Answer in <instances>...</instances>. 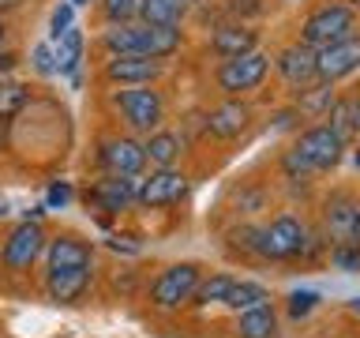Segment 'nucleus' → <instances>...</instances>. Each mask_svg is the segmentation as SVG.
Masks as SVG:
<instances>
[{"mask_svg":"<svg viewBox=\"0 0 360 338\" xmlns=\"http://www.w3.org/2000/svg\"><path fill=\"white\" fill-rule=\"evenodd\" d=\"M342 151H345V135L334 132L330 124H315V128L300 132L297 143L285 151L281 165H285L289 177H308V173H326L342 162Z\"/></svg>","mask_w":360,"mask_h":338,"instance_id":"nucleus-1","label":"nucleus"},{"mask_svg":"<svg viewBox=\"0 0 360 338\" xmlns=\"http://www.w3.org/2000/svg\"><path fill=\"white\" fill-rule=\"evenodd\" d=\"M112 106H117V113L124 117V124H128L131 132H143V135L158 132L165 120V98L158 94L150 83L112 90Z\"/></svg>","mask_w":360,"mask_h":338,"instance_id":"nucleus-2","label":"nucleus"},{"mask_svg":"<svg viewBox=\"0 0 360 338\" xmlns=\"http://www.w3.org/2000/svg\"><path fill=\"white\" fill-rule=\"evenodd\" d=\"M356 27V11L349 8V4H323V8H315L308 19H304V27H300V42L304 45H311V49H326V45H334V42H342L349 38Z\"/></svg>","mask_w":360,"mask_h":338,"instance_id":"nucleus-3","label":"nucleus"},{"mask_svg":"<svg viewBox=\"0 0 360 338\" xmlns=\"http://www.w3.org/2000/svg\"><path fill=\"white\" fill-rule=\"evenodd\" d=\"M270 72V56L266 53H240V56H229V61L218 64V72H214V83H218L221 94L229 98H240L248 90H259L263 87V79Z\"/></svg>","mask_w":360,"mask_h":338,"instance_id":"nucleus-4","label":"nucleus"},{"mask_svg":"<svg viewBox=\"0 0 360 338\" xmlns=\"http://www.w3.org/2000/svg\"><path fill=\"white\" fill-rule=\"evenodd\" d=\"M308 248V233L292 214H278L270 225H259V256L263 259H292Z\"/></svg>","mask_w":360,"mask_h":338,"instance_id":"nucleus-5","label":"nucleus"},{"mask_svg":"<svg viewBox=\"0 0 360 338\" xmlns=\"http://www.w3.org/2000/svg\"><path fill=\"white\" fill-rule=\"evenodd\" d=\"M199 267L195 263H173V267H165L162 275L154 278V286H150V304L154 308H180V304H188L191 301V293L199 289Z\"/></svg>","mask_w":360,"mask_h":338,"instance_id":"nucleus-6","label":"nucleus"},{"mask_svg":"<svg viewBox=\"0 0 360 338\" xmlns=\"http://www.w3.org/2000/svg\"><path fill=\"white\" fill-rule=\"evenodd\" d=\"M45 233H41V222H27L22 218L15 230H11V237L4 241V248H0V263H4L8 270H27L34 259H38L45 252Z\"/></svg>","mask_w":360,"mask_h":338,"instance_id":"nucleus-7","label":"nucleus"},{"mask_svg":"<svg viewBox=\"0 0 360 338\" xmlns=\"http://www.w3.org/2000/svg\"><path fill=\"white\" fill-rule=\"evenodd\" d=\"M188 196V177L180 173V169H154L146 180H139V196H135V203L139 207H173V203H180Z\"/></svg>","mask_w":360,"mask_h":338,"instance_id":"nucleus-8","label":"nucleus"},{"mask_svg":"<svg viewBox=\"0 0 360 338\" xmlns=\"http://www.w3.org/2000/svg\"><path fill=\"white\" fill-rule=\"evenodd\" d=\"M356 68H360V38L356 34L326 45V49H315V75L323 83H338V79L353 75Z\"/></svg>","mask_w":360,"mask_h":338,"instance_id":"nucleus-9","label":"nucleus"},{"mask_svg":"<svg viewBox=\"0 0 360 338\" xmlns=\"http://www.w3.org/2000/svg\"><path fill=\"white\" fill-rule=\"evenodd\" d=\"M98 162L112 177H139L143 165H146V151H143V143L131 139V135H117V139L101 143Z\"/></svg>","mask_w":360,"mask_h":338,"instance_id":"nucleus-10","label":"nucleus"},{"mask_svg":"<svg viewBox=\"0 0 360 338\" xmlns=\"http://www.w3.org/2000/svg\"><path fill=\"white\" fill-rule=\"evenodd\" d=\"M162 61L154 56H139V53H120V56H109L105 61V79L117 87H146L162 75Z\"/></svg>","mask_w":360,"mask_h":338,"instance_id":"nucleus-11","label":"nucleus"},{"mask_svg":"<svg viewBox=\"0 0 360 338\" xmlns=\"http://www.w3.org/2000/svg\"><path fill=\"white\" fill-rule=\"evenodd\" d=\"M135 196H139V177H112V173H105L94 188L86 192V203H94V207L105 211V214H120V211H128L135 203Z\"/></svg>","mask_w":360,"mask_h":338,"instance_id":"nucleus-12","label":"nucleus"},{"mask_svg":"<svg viewBox=\"0 0 360 338\" xmlns=\"http://www.w3.org/2000/svg\"><path fill=\"white\" fill-rule=\"evenodd\" d=\"M274 68H278V75L285 79L289 87H308V83L319 79V75H315V49H311V45H304V42L285 45V49L278 53Z\"/></svg>","mask_w":360,"mask_h":338,"instance_id":"nucleus-13","label":"nucleus"},{"mask_svg":"<svg viewBox=\"0 0 360 338\" xmlns=\"http://www.w3.org/2000/svg\"><path fill=\"white\" fill-rule=\"evenodd\" d=\"M356 203L349 192H334L330 199H326V211H323V218H326V237H330L334 244H349L353 241V225H356Z\"/></svg>","mask_w":360,"mask_h":338,"instance_id":"nucleus-14","label":"nucleus"},{"mask_svg":"<svg viewBox=\"0 0 360 338\" xmlns=\"http://www.w3.org/2000/svg\"><path fill=\"white\" fill-rule=\"evenodd\" d=\"M248 124H252V109L244 106V101H221V106H214L207 113V132L214 135V139H236Z\"/></svg>","mask_w":360,"mask_h":338,"instance_id":"nucleus-15","label":"nucleus"},{"mask_svg":"<svg viewBox=\"0 0 360 338\" xmlns=\"http://www.w3.org/2000/svg\"><path fill=\"white\" fill-rule=\"evenodd\" d=\"M90 286V267H68V270H49L45 275V289L49 301L56 304H75Z\"/></svg>","mask_w":360,"mask_h":338,"instance_id":"nucleus-16","label":"nucleus"},{"mask_svg":"<svg viewBox=\"0 0 360 338\" xmlns=\"http://www.w3.org/2000/svg\"><path fill=\"white\" fill-rule=\"evenodd\" d=\"M259 45V34L252 27H244V23H229V27H218L210 34V49L221 56V61H229V56H240V53H252Z\"/></svg>","mask_w":360,"mask_h":338,"instance_id":"nucleus-17","label":"nucleus"},{"mask_svg":"<svg viewBox=\"0 0 360 338\" xmlns=\"http://www.w3.org/2000/svg\"><path fill=\"white\" fill-rule=\"evenodd\" d=\"M68 267H90V244L75 237H56L45 244V270H68Z\"/></svg>","mask_w":360,"mask_h":338,"instance_id":"nucleus-18","label":"nucleus"},{"mask_svg":"<svg viewBox=\"0 0 360 338\" xmlns=\"http://www.w3.org/2000/svg\"><path fill=\"white\" fill-rule=\"evenodd\" d=\"M101 45L112 53V56H120V53H139L146 56V23H112V27L101 34Z\"/></svg>","mask_w":360,"mask_h":338,"instance_id":"nucleus-19","label":"nucleus"},{"mask_svg":"<svg viewBox=\"0 0 360 338\" xmlns=\"http://www.w3.org/2000/svg\"><path fill=\"white\" fill-rule=\"evenodd\" d=\"M143 151H146V162H150L154 169H169L180 158V151H184V143H180V135L176 132H165V128H158L146 135V143H143Z\"/></svg>","mask_w":360,"mask_h":338,"instance_id":"nucleus-20","label":"nucleus"},{"mask_svg":"<svg viewBox=\"0 0 360 338\" xmlns=\"http://www.w3.org/2000/svg\"><path fill=\"white\" fill-rule=\"evenodd\" d=\"M334 106V83H308V87H297V98H292V109L300 113V117H323V113H330Z\"/></svg>","mask_w":360,"mask_h":338,"instance_id":"nucleus-21","label":"nucleus"},{"mask_svg":"<svg viewBox=\"0 0 360 338\" xmlns=\"http://www.w3.org/2000/svg\"><path fill=\"white\" fill-rule=\"evenodd\" d=\"M53 56H56V75H72V79H75L79 64H83V30H79V27H68L60 38H56Z\"/></svg>","mask_w":360,"mask_h":338,"instance_id":"nucleus-22","label":"nucleus"},{"mask_svg":"<svg viewBox=\"0 0 360 338\" xmlns=\"http://www.w3.org/2000/svg\"><path fill=\"white\" fill-rule=\"evenodd\" d=\"M188 11V0H139V23H150V27H180Z\"/></svg>","mask_w":360,"mask_h":338,"instance_id":"nucleus-23","label":"nucleus"},{"mask_svg":"<svg viewBox=\"0 0 360 338\" xmlns=\"http://www.w3.org/2000/svg\"><path fill=\"white\" fill-rule=\"evenodd\" d=\"M274 331H278V315L270 304L248 308V312H240V320H236V334L240 338H274Z\"/></svg>","mask_w":360,"mask_h":338,"instance_id":"nucleus-24","label":"nucleus"},{"mask_svg":"<svg viewBox=\"0 0 360 338\" xmlns=\"http://www.w3.org/2000/svg\"><path fill=\"white\" fill-rule=\"evenodd\" d=\"M259 304H270V293H266V286H259V282H240L236 278L229 297H225V308L236 312V315L248 312V308H259Z\"/></svg>","mask_w":360,"mask_h":338,"instance_id":"nucleus-25","label":"nucleus"},{"mask_svg":"<svg viewBox=\"0 0 360 338\" xmlns=\"http://www.w3.org/2000/svg\"><path fill=\"white\" fill-rule=\"evenodd\" d=\"M180 42H184V34L180 27H150L146 23V56H154V61H165V56H173L180 49Z\"/></svg>","mask_w":360,"mask_h":338,"instance_id":"nucleus-26","label":"nucleus"},{"mask_svg":"<svg viewBox=\"0 0 360 338\" xmlns=\"http://www.w3.org/2000/svg\"><path fill=\"white\" fill-rule=\"evenodd\" d=\"M30 90L27 83H15V79H0V120H11L27 109Z\"/></svg>","mask_w":360,"mask_h":338,"instance_id":"nucleus-27","label":"nucleus"},{"mask_svg":"<svg viewBox=\"0 0 360 338\" xmlns=\"http://www.w3.org/2000/svg\"><path fill=\"white\" fill-rule=\"evenodd\" d=\"M233 282H236L233 275H210L207 282H199V289L191 293V301H195V304H225Z\"/></svg>","mask_w":360,"mask_h":338,"instance_id":"nucleus-28","label":"nucleus"},{"mask_svg":"<svg viewBox=\"0 0 360 338\" xmlns=\"http://www.w3.org/2000/svg\"><path fill=\"white\" fill-rule=\"evenodd\" d=\"M330 263L338 270H345V275H356L360 270V244H334V252H330Z\"/></svg>","mask_w":360,"mask_h":338,"instance_id":"nucleus-29","label":"nucleus"},{"mask_svg":"<svg viewBox=\"0 0 360 338\" xmlns=\"http://www.w3.org/2000/svg\"><path fill=\"white\" fill-rule=\"evenodd\" d=\"M101 8L109 23H131L139 15V0H101Z\"/></svg>","mask_w":360,"mask_h":338,"instance_id":"nucleus-30","label":"nucleus"},{"mask_svg":"<svg viewBox=\"0 0 360 338\" xmlns=\"http://www.w3.org/2000/svg\"><path fill=\"white\" fill-rule=\"evenodd\" d=\"M30 64H34V72H38V75H56V56H53V45H49V42L34 45V49H30Z\"/></svg>","mask_w":360,"mask_h":338,"instance_id":"nucleus-31","label":"nucleus"},{"mask_svg":"<svg viewBox=\"0 0 360 338\" xmlns=\"http://www.w3.org/2000/svg\"><path fill=\"white\" fill-rule=\"evenodd\" d=\"M68 27H75V4H56L53 8V19H49V34H53V42L60 38V34Z\"/></svg>","mask_w":360,"mask_h":338,"instance_id":"nucleus-32","label":"nucleus"},{"mask_svg":"<svg viewBox=\"0 0 360 338\" xmlns=\"http://www.w3.org/2000/svg\"><path fill=\"white\" fill-rule=\"evenodd\" d=\"M315 304H319V293H311V289H297L289 297V315L292 320H300V315H308Z\"/></svg>","mask_w":360,"mask_h":338,"instance_id":"nucleus-33","label":"nucleus"},{"mask_svg":"<svg viewBox=\"0 0 360 338\" xmlns=\"http://www.w3.org/2000/svg\"><path fill=\"white\" fill-rule=\"evenodd\" d=\"M72 203V184H64V180H56V184H49V192H45V207L49 211H60Z\"/></svg>","mask_w":360,"mask_h":338,"instance_id":"nucleus-34","label":"nucleus"},{"mask_svg":"<svg viewBox=\"0 0 360 338\" xmlns=\"http://www.w3.org/2000/svg\"><path fill=\"white\" fill-rule=\"evenodd\" d=\"M15 64H19V56H15V53H11V49H0V75L11 72Z\"/></svg>","mask_w":360,"mask_h":338,"instance_id":"nucleus-35","label":"nucleus"},{"mask_svg":"<svg viewBox=\"0 0 360 338\" xmlns=\"http://www.w3.org/2000/svg\"><path fill=\"white\" fill-rule=\"evenodd\" d=\"M349 120H353V132H360V94L349 101Z\"/></svg>","mask_w":360,"mask_h":338,"instance_id":"nucleus-36","label":"nucleus"},{"mask_svg":"<svg viewBox=\"0 0 360 338\" xmlns=\"http://www.w3.org/2000/svg\"><path fill=\"white\" fill-rule=\"evenodd\" d=\"M22 4H27V0H0V15H4V11H19Z\"/></svg>","mask_w":360,"mask_h":338,"instance_id":"nucleus-37","label":"nucleus"},{"mask_svg":"<svg viewBox=\"0 0 360 338\" xmlns=\"http://www.w3.org/2000/svg\"><path fill=\"white\" fill-rule=\"evenodd\" d=\"M353 244H360V203H356V225H353Z\"/></svg>","mask_w":360,"mask_h":338,"instance_id":"nucleus-38","label":"nucleus"},{"mask_svg":"<svg viewBox=\"0 0 360 338\" xmlns=\"http://www.w3.org/2000/svg\"><path fill=\"white\" fill-rule=\"evenodd\" d=\"M4 42H8V27H4V19H0V49H4Z\"/></svg>","mask_w":360,"mask_h":338,"instance_id":"nucleus-39","label":"nucleus"},{"mask_svg":"<svg viewBox=\"0 0 360 338\" xmlns=\"http://www.w3.org/2000/svg\"><path fill=\"white\" fill-rule=\"evenodd\" d=\"M8 214H11V211H8V203H0V222H4Z\"/></svg>","mask_w":360,"mask_h":338,"instance_id":"nucleus-40","label":"nucleus"},{"mask_svg":"<svg viewBox=\"0 0 360 338\" xmlns=\"http://www.w3.org/2000/svg\"><path fill=\"white\" fill-rule=\"evenodd\" d=\"M68 4H75V8H83V4H90V0H68Z\"/></svg>","mask_w":360,"mask_h":338,"instance_id":"nucleus-41","label":"nucleus"},{"mask_svg":"<svg viewBox=\"0 0 360 338\" xmlns=\"http://www.w3.org/2000/svg\"><path fill=\"white\" fill-rule=\"evenodd\" d=\"M353 162H356V165H360V151H356V154H353Z\"/></svg>","mask_w":360,"mask_h":338,"instance_id":"nucleus-42","label":"nucleus"},{"mask_svg":"<svg viewBox=\"0 0 360 338\" xmlns=\"http://www.w3.org/2000/svg\"><path fill=\"white\" fill-rule=\"evenodd\" d=\"M353 308H356V312H360V297H356V301H353Z\"/></svg>","mask_w":360,"mask_h":338,"instance_id":"nucleus-43","label":"nucleus"},{"mask_svg":"<svg viewBox=\"0 0 360 338\" xmlns=\"http://www.w3.org/2000/svg\"><path fill=\"white\" fill-rule=\"evenodd\" d=\"M188 4H195V0H188Z\"/></svg>","mask_w":360,"mask_h":338,"instance_id":"nucleus-44","label":"nucleus"}]
</instances>
